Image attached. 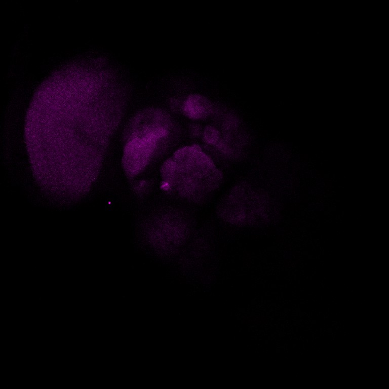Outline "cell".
Returning a JSON list of instances; mask_svg holds the SVG:
<instances>
[{
    "instance_id": "obj_1",
    "label": "cell",
    "mask_w": 389,
    "mask_h": 389,
    "mask_svg": "<svg viewBox=\"0 0 389 389\" xmlns=\"http://www.w3.org/2000/svg\"><path fill=\"white\" fill-rule=\"evenodd\" d=\"M101 84L45 86L34 97L25 143L33 175L45 190L79 197L96 179L121 109L117 96Z\"/></svg>"
},
{
    "instance_id": "obj_2",
    "label": "cell",
    "mask_w": 389,
    "mask_h": 389,
    "mask_svg": "<svg viewBox=\"0 0 389 389\" xmlns=\"http://www.w3.org/2000/svg\"><path fill=\"white\" fill-rule=\"evenodd\" d=\"M164 184L175 188L182 197L201 201L209 197L221 185V171L212 159L198 145L177 150L161 168Z\"/></svg>"
},
{
    "instance_id": "obj_3",
    "label": "cell",
    "mask_w": 389,
    "mask_h": 389,
    "mask_svg": "<svg viewBox=\"0 0 389 389\" xmlns=\"http://www.w3.org/2000/svg\"><path fill=\"white\" fill-rule=\"evenodd\" d=\"M263 193L246 184L232 188L222 200L217 210L224 222L237 226L262 224L268 214Z\"/></svg>"
},
{
    "instance_id": "obj_4",
    "label": "cell",
    "mask_w": 389,
    "mask_h": 389,
    "mask_svg": "<svg viewBox=\"0 0 389 389\" xmlns=\"http://www.w3.org/2000/svg\"><path fill=\"white\" fill-rule=\"evenodd\" d=\"M171 126L168 114L162 109L149 108L140 111L131 120L125 133L126 142L135 138L159 141L167 136Z\"/></svg>"
},
{
    "instance_id": "obj_5",
    "label": "cell",
    "mask_w": 389,
    "mask_h": 389,
    "mask_svg": "<svg viewBox=\"0 0 389 389\" xmlns=\"http://www.w3.org/2000/svg\"><path fill=\"white\" fill-rule=\"evenodd\" d=\"M158 141L150 138H135L126 142L122 165L129 177L141 173L148 165Z\"/></svg>"
},
{
    "instance_id": "obj_6",
    "label": "cell",
    "mask_w": 389,
    "mask_h": 389,
    "mask_svg": "<svg viewBox=\"0 0 389 389\" xmlns=\"http://www.w3.org/2000/svg\"><path fill=\"white\" fill-rule=\"evenodd\" d=\"M182 109L186 116L198 120L212 114L214 107L206 97L196 94L190 95L184 100Z\"/></svg>"
},
{
    "instance_id": "obj_7",
    "label": "cell",
    "mask_w": 389,
    "mask_h": 389,
    "mask_svg": "<svg viewBox=\"0 0 389 389\" xmlns=\"http://www.w3.org/2000/svg\"><path fill=\"white\" fill-rule=\"evenodd\" d=\"M202 135L204 141L210 146L216 145L221 138L220 132L213 126H207L203 130Z\"/></svg>"
},
{
    "instance_id": "obj_8",
    "label": "cell",
    "mask_w": 389,
    "mask_h": 389,
    "mask_svg": "<svg viewBox=\"0 0 389 389\" xmlns=\"http://www.w3.org/2000/svg\"><path fill=\"white\" fill-rule=\"evenodd\" d=\"M190 131L191 134L193 136H199L201 134L202 135L203 133V131H202L200 127L198 125H193L192 126L190 127Z\"/></svg>"
}]
</instances>
